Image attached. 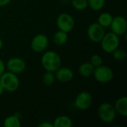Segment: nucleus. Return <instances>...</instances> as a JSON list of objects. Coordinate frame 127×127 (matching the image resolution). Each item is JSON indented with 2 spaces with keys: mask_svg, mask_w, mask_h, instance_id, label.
Here are the masks:
<instances>
[{
  "mask_svg": "<svg viewBox=\"0 0 127 127\" xmlns=\"http://www.w3.org/2000/svg\"><path fill=\"white\" fill-rule=\"evenodd\" d=\"M41 64L45 71L55 72L62 66V60L60 54L56 51H47L42 56Z\"/></svg>",
  "mask_w": 127,
  "mask_h": 127,
  "instance_id": "obj_1",
  "label": "nucleus"
},
{
  "mask_svg": "<svg viewBox=\"0 0 127 127\" xmlns=\"http://www.w3.org/2000/svg\"><path fill=\"white\" fill-rule=\"evenodd\" d=\"M0 84L4 91L12 93L19 89L20 81L17 74L10 71H4L0 76Z\"/></svg>",
  "mask_w": 127,
  "mask_h": 127,
  "instance_id": "obj_2",
  "label": "nucleus"
},
{
  "mask_svg": "<svg viewBox=\"0 0 127 127\" xmlns=\"http://www.w3.org/2000/svg\"><path fill=\"white\" fill-rule=\"evenodd\" d=\"M100 43L102 50L105 53L112 54L115 49L119 48L120 38L119 36L114 33L113 32H109L105 33Z\"/></svg>",
  "mask_w": 127,
  "mask_h": 127,
  "instance_id": "obj_3",
  "label": "nucleus"
},
{
  "mask_svg": "<svg viewBox=\"0 0 127 127\" xmlns=\"http://www.w3.org/2000/svg\"><path fill=\"white\" fill-rule=\"evenodd\" d=\"M97 113L100 119L106 124L114 122L117 116L114 106L108 102H104L99 106Z\"/></svg>",
  "mask_w": 127,
  "mask_h": 127,
  "instance_id": "obj_4",
  "label": "nucleus"
},
{
  "mask_svg": "<svg viewBox=\"0 0 127 127\" xmlns=\"http://www.w3.org/2000/svg\"><path fill=\"white\" fill-rule=\"evenodd\" d=\"M93 76L96 81L100 83H109L114 78V73L111 68L101 65L95 68Z\"/></svg>",
  "mask_w": 127,
  "mask_h": 127,
  "instance_id": "obj_5",
  "label": "nucleus"
},
{
  "mask_svg": "<svg viewBox=\"0 0 127 127\" xmlns=\"http://www.w3.org/2000/svg\"><path fill=\"white\" fill-rule=\"evenodd\" d=\"M75 25L74 17L68 13H60L57 19V26L59 30L68 33L71 31Z\"/></svg>",
  "mask_w": 127,
  "mask_h": 127,
  "instance_id": "obj_6",
  "label": "nucleus"
},
{
  "mask_svg": "<svg viewBox=\"0 0 127 127\" xmlns=\"http://www.w3.org/2000/svg\"><path fill=\"white\" fill-rule=\"evenodd\" d=\"M105 33V28L97 22L89 25L87 28L88 38L95 43H100Z\"/></svg>",
  "mask_w": 127,
  "mask_h": 127,
  "instance_id": "obj_7",
  "label": "nucleus"
},
{
  "mask_svg": "<svg viewBox=\"0 0 127 127\" xmlns=\"http://www.w3.org/2000/svg\"><path fill=\"white\" fill-rule=\"evenodd\" d=\"M48 38L46 35L39 33L34 36L31 42V48L36 53H41L46 50L48 46Z\"/></svg>",
  "mask_w": 127,
  "mask_h": 127,
  "instance_id": "obj_8",
  "label": "nucleus"
},
{
  "mask_svg": "<svg viewBox=\"0 0 127 127\" xmlns=\"http://www.w3.org/2000/svg\"><path fill=\"white\" fill-rule=\"evenodd\" d=\"M92 104V96L89 92L83 91L75 97L74 105L77 109L85 111L87 110Z\"/></svg>",
  "mask_w": 127,
  "mask_h": 127,
  "instance_id": "obj_9",
  "label": "nucleus"
},
{
  "mask_svg": "<svg viewBox=\"0 0 127 127\" xmlns=\"http://www.w3.org/2000/svg\"><path fill=\"white\" fill-rule=\"evenodd\" d=\"M110 28L112 32L117 34L118 36L125 35L127 31V21L126 18L122 16H117L113 17Z\"/></svg>",
  "mask_w": 127,
  "mask_h": 127,
  "instance_id": "obj_10",
  "label": "nucleus"
},
{
  "mask_svg": "<svg viewBox=\"0 0 127 127\" xmlns=\"http://www.w3.org/2000/svg\"><path fill=\"white\" fill-rule=\"evenodd\" d=\"M5 65L8 71L16 74L22 73L26 68V63L25 60L19 57H13L9 59Z\"/></svg>",
  "mask_w": 127,
  "mask_h": 127,
  "instance_id": "obj_11",
  "label": "nucleus"
},
{
  "mask_svg": "<svg viewBox=\"0 0 127 127\" xmlns=\"http://www.w3.org/2000/svg\"><path fill=\"white\" fill-rule=\"evenodd\" d=\"M55 77L59 82L61 83H68L73 80L74 72L73 71L68 67L60 66L55 72Z\"/></svg>",
  "mask_w": 127,
  "mask_h": 127,
  "instance_id": "obj_12",
  "label": "nucleus"
},
{
  "mask_svg": "<svg viewBox=\"0 0 127 127\" xmlns=\"http://www.w3.org/2000/svg\"><path fill=\"white\" fill-rule=\"evenodd\" d=\"M117 114L122 117L127 116V97L122 96L119 97L113 105Z\"/></svg>",
  "mask_w": 127,
  "mask_h": 127,
  "instance_id": "obj_13",
  "label": "nucleus"
},
{
  "mask_svg": "<svg viewBox=\"0 0 127 127\" xmlns=\"http://www.w3.org/2000/svg\"><path fill=\"white\" fill-rule=\"evenodd\" d=\"M68 39V33L60 30L55 32L53 36V42L56 45L58 46H62L65 45L67 42Z\"/></svg>",
  "mask_w": 127,
  "mask_h": 127,
  "instance_id": "obj_14",
  "label": "nucleus"
},
{
  "mask_svg": "<svg viewBox=\"0 0 127 127\" xmlns=\"http://www.w3.org/2000/svg\"><path fill=\"white\" fill-rule=\"evenodd\" d=\"M95 67L91 64L90 62H86L82 63L78 69L80 74L84 77H89L93 75Z\"/></svg>",
  "mask_w": 127,
  "mask_h": 127,
  "instance_id": "obj_15",
  "label": "nucleus"
},
{
  "mask_svg": "<svg viewBox=\"0 0 127 127\" xmlns=\"http://www.w3.org/2000/svg\"><path fill=\"white\" fill-rule=\"evenodd\" d=\"M54 127H71L72 120L66 115H60L56 118L53 123Z\"/></svg>",
  "mask_w": 127,
  "mask_h": 127,
  "instance_id": "obj_16",
  "label": "nucleus"
},
{
  "mask_svg": "<svg viewBox=\"0 0 127 127\" xmlns=\"http://www.w3.org/2000/svg\"><path fill=\"white\" fill-rule=\"evenodd\" d=\"M112 19H113V16L111 13H109L108 12H103L98 16L97 23H99L104 28H109V27H110Z\"/></svg>",
  "mask_w": 127,
  "mask_h": 127,
  "instance_id": "obj_17",
  "label": "nucleus"
},
{
  "mask_svg": "<svg viewBox=\"0 0 127 127\" xmlns=\"http://www.w3.org/2000/svg\"><path fill=\"white\" fill-rule=\"evenodd\" d=\"M4 126L5 127H19L21 126L19 116L16 115L7 116L4 121Z\"/></svg>",
  "mask_w": 127,
  "mask_h": 127,
  "instance_id": "obj_18",
  "label": "nucleus"
},
{
  "mask_svg": "<svg viewBox=\"0 0 127 127\" xmlns=\"http://www.w3.org/2000/svg\"><path fill=\"white\" fill-rule=\"evenodd\" d=\"M55 80H56L55 74H54V72H52V71H46L45 73L42 75V83L45 86H50L53 85L54 83Z\"/></svg>",
  "mask_w": 127,
  "mask_h": 127,
  "instance_id": "obj_19",
  "label": "nucleus"
},
{
  "mask_svg": "<svg viewBox=\"0 0 127 127\" xmlns=\"http://www.w3.org/2000/svg\"><path fill=\"white\" fill-rule=\"evenodd\" d=\"M89 7L95 11H99L102 10L105 5L106 0H87Z\"/></svg>",
  "mask_w": 127,
  "mask_h": 127,
  "instance_id": "obj_20",
  "label": "nucleus"
},
{
  "mask_svg": "<svg viewBox=\"0 0 127 127\" xmlns=\"http://www.w3.org/2000/svg\"><path fill=\"white\" fill-rule=\"evenodd\" d=\"M72 7L77 10H84L88 7V1L87 0H71Z\"/></svg>",
  "mask_w": 127,
  "mask_h": 127,
  "instance_id": "obj_21",
  "label": "nucleus"
},
{
  "mask_svg": "<svg viewBox=\"0 0 127 127\" xmlns=\"http://www.w3.org/2000/svg\"><path fill=\"white\" fill-rule=\"evenodd\" d=\"M112 54L113 59L117 61H122V60H125L127 57V52L123 48H118L112 53Z\"/></svg>",
  "mask_w": 127,
  "mask_h": 127,
  "instance_id": "obj_22",
  "label": "nucleus"
},
{
  "mask_svg": "<svg viewBox=\"0 0 127 127\" xmlns=\"http://www.w3.org/2000/svg\"><path fill=\"white\" fill-rule=\"evenodd\" d=\"M89 62L95 68H96V67H98V66L103 65V58L99 54H93L91 57Z\"/></svg>",
  "mask_w": 127,
  "mask_h": 127,
  "instance_id": "obj_23",
  "label": "nucleus"
},
{
  "mask_svg": "<svg viewBox=\"0 0 127 127\" xmlns=\"http://www.w3.org/2000/svg\"><path fill=\"white\" fill-rule=\"evenodd\" d=\"M6 69V65L4 63V61L0 58V76L5 71Z\"/></svg>",
  "mask_w": 127,
  "mask_h": 127,
  "instance_id": "obj_24",
  "label": "nucleus"
},
{
  "mask_svg": "<svg viewBox=\"0 0 127 127\" xmlns=\"http://www.w3.org/2000/svg\"><path fill=\"white\" fill-rule=\"evenodd\" d=\"M39 127H54V125L53 124H51L48 121H45V122L41 123L39 125Z\"/></svg>",
  "mask_w": 127,
  "mask_h": 127,
  "instance_id": "obj_25",
  "label": "nucleus"
},
{
  "mask_svg": "<svg viewBox=\"0 0 127 127\" xmlns=\"http://www.w3.org/2000/svg\"><path fill=\"white\" fill-rule=\"evenodd\" d=\"M12 0H0V7H4L7 6L10 3Z\"/></svg>",
  "mask_w": 127,
  "mask_h": 127,
  "instance_id": "obj_26",
  "label": "nucleus"
},
{
  "mask_svg": "<svg viewBox=\"0 0 127 127\" xmlns=\"http://www.w3.org/2000/svg\"><path fill=\"white\" fill-rule=\"evenodd\" d=\"M4 89H3L2 86H1V84H0V96L4 93Z\"/></svg>",
  "mask_w": 127,
  "mask_h": 127,
  "instance_id": "obj_27",
  "label": "nucleus"
},
{
  "mask_svg": "<svg viewBox=\"0 0 127 127\" xmlns=\"http://www.w3.org/2000/svg\"><path fill=\"white\" fill-rule=\"evenodd\" d=\"M2 48H3V41H2V39L0 38V50H1Z\"/></svg>",
  "mask_w": 127,
  "mask_h": 127,
  "instance_id": "obj_28",
  "label": "nucleus"
}]
</instances>
